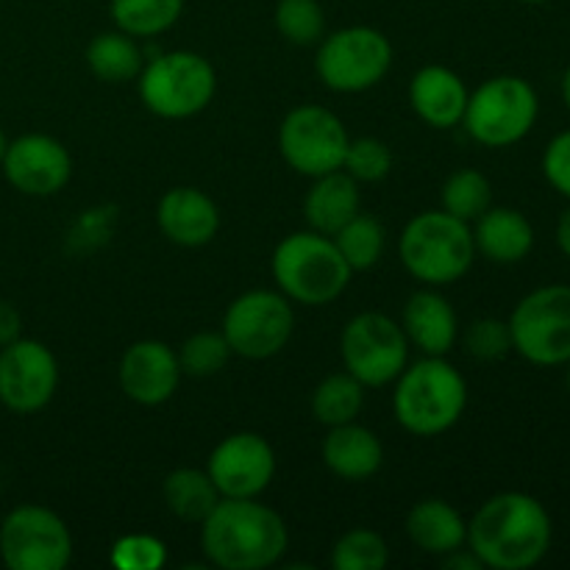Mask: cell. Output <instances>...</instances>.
Instances as JSON below:
<instances>
[{
    "instance_id": "7a4b0ae2",
    "label": "cell",
    "mask_w": 570,
    "mask_h": 570,
    "mask_svg": "<svg viewBox=\"0 0 570 570\" xmlns=\"http://www.w3.org/2000/svg\"><path fill=\"white\" fill-rule=\"evenodd\" d=\"M289 532L276 510L256 499H220L200 523V549L223 570H265L287 554Z\"/></svg>"
},
{
    "instance_id": "603a6c76",
    "label": "cell",
    "mask_w": 570,
    "mask_h": 570,
    "mask_svg": "<svg viewBox=\"0 0 570 570\" xmlns=\"http://www.w3.org/2000/svg\"><path fill=\"white\" fill-rule=\"evenodd\" d=\"M354 215H360V187L345 170L317 176L304 198V217L312 232L334 237Z\"/></svg>"
},
{
    "instance_id": "836d02e7",
    "label": "cell",
    "mask_w": 570,
    "mask_h": 570,
    "mask_svg": "<svg viewBox=\"0 0 570 570\" xmlns=\"http://www.w3.org/2000/svg\"><path fill=\"white\" fill-rule=\"evenodd\" d=\"M343 170L360 181H382L393 170V150L387 142L376 137H360L351 139L348 150H345Z\"/></svg>"
},
{
    "instance_id": "6da1fadb",
    "label": "cell",
    "mask_w": 570,
    "mask_h": 570,
    "mask_svg": "<svg viewBox=\"0 0 570 570\" xmlns=\"http://www.w3.org/2000/svg\"><path fill=\"white\" fill-rule=\"evenodd\" d=\"M551 538V515L534 495L499 493L468 521L465 546L484 568L529 570L546 560Z\"/></svg>"
},
{
    "instance_id": "8992f818",
    "label": "cell",
    "mask_w": 570,
    "mask_h": 570,
    "mask_svg": "<svg viewBox=\"0 0 570 570\" xmlns=\"http://www.w3.org/2000/svg\"><path fill=\"white\" fill-rule=\"evenodd\" d=\"M139 100L165 120H187L215 100L217 72L195 50H167L139 72Z\"/></svg>"
},
{
    "instance_id": "44dd1931",
    "label": "cell",
    "mask_w": 570,
    "mask_h": 570,
    "mask_svg": "<svg viewBox=\"0 0 570 570\" xmlns=\"http://www.w3.org/2000/svg\"><path fill=\"white\" fill-rule=\"evenodd\" d=\"M473 245L476 254L495 265H518L532 254L534 228L523 212L510 206H490L484 215L476 217Z\"/></svg>"
},
{
    "instance_id": "8fae6325",
    "label": "cell",
    "mask_w": 570,
    "mask_h": 570,
    "mask_svg": "<svg viewBox=\"0 0 570 570\" xmlns=\"http://www.w3.org/2000/svg\"><path fill=\"white\" fill-rule=\"evenodd\" d=\"M340 354L345 371L365 387H384L410 365V340L384 312H360L340 334Z\"/></svg>"
},
{
    "instance_id": "ab89813d",
    "label": "cell",
    "mask_w": 570,
    "mask_h": 570,
    "mask_svg": "<svg viewBox=\"0 0 570 570\" xmlns=\"http://www.w3.org/2000/svg\"><path fill=\"white\" fill-rule=\"evenodd\" d=\"M440 560H443V566L451 568V570H479V568H484L482 562H479V557L473 554L471 549H465V546H462V549H456V551H451V554H443Z\"/></svg>"
},
{
    "instance_id": "83f0119b",
    "label": "cell",
    "mask_w": 570,
    "mask_h": 570,
    "mask_svg": "<svg viewBox=\"0 0 570 570\" xmlns=\"http://www.w3.org/2000/svg\"><path fill=\"white\" fill-rule=\"evenodd\" d=\"M109 11L117 31L134 39H148L176 26L184 0H111Z\"/></svg>"
},
{
    "instance_id": "1f68e13d",
    "label": "cell",
    "mask_w": 570,
    "mask_h": 570,
    "mask_svg": "<svg viewBox=\"0 0 570 570\" xmlns=\"http://www.w3.org/2000/svg\"><path fill=\"white\" fill-rule=\"evenodd\" d=\"M390 562V549L384 538L373 529H351L334 543V570H384Z\"/></svg>"
},
{
    "instance_id": "5b68a950",
    "label": "cell",
    "mask_w": 570,
    "mask_h": 570,
    "mask_svg": "<svg viewBox=\"0 0 570 570\" xmlns=\"http://www.w3.org/2000/svg\"><path fill=\"white\" fill-rule=\"evenodd\" d=\"M273 282L278 293L304 306L334 304L351 284V267L332 237L317 232H295L273 250Z\"/></svg>"
},
{
    "instance_id": "e0dca14e",
    "label": "cell",
    "mask_w": 570,
    "mask_h": 570,
    "mask_svg": "<svg viewBox=\"0 0 570 570\" xmlns=\"http://www.w3.org/2000/svg\"><path fill=\"white\" fill-rule=\"evenodd\" d=\"M181 376L178 354L161 340H139L128 345L117 367L120 390L139 406H159L170 401Z\"/></svg>"
},
{
    "instance_id": "f546056e",
    "label": "cell",
    "mask_w": 570,
    "mask_h": 570,
    "mask_svg": "<svg viewBox=\"0 0 570 570\" xmlns=\"http://www.w3.org/2000/svg\"><path fill=\"white\" fill-rule=\"evenodd\" d=\"M443 209L449 215L460 217V220L473 223L479 215L490 209L493 204V187H490L488 176L473 167H462V170L451 173L443 184Z\"/></svg>"
},
{
    "instance_id": "ac0fdd59",
    "label": "cell",
    "mask_w": 570,
    "mask_h": 570,
    "mask_svg": "<svg viewBox=\"0 0 570 570\" xmlns=\"http://www.w3.org/2000/svg\"><path fill=\"white\" fill-rule=\"evenodd\" d=\"M156 223L170 243L181 248H200L220 232V209L204 189L173 187L156 206Z\"/></svg>"
},
{
    "instance_id": "d6986e66",
    "label": "cell",
    "mask_w": 570,
    "mask_h": 570,
    "mask_svg": "<svg viewBox=\"0 0 570 570\" xmlns=\"http://www.w3.org/2000/svg\"><path fill=\"white\" fill-rule=\"evenodd\" d=\"M401 328L410 345L423 351V356H445L460 340V321H456L454 306L434 287L410 295L401 315Z\"/></svg>"
},
{
    "instance_id": "4fadbf2b",
    "label": "cell",
    "mask_w": 570,
    "mask_h": 570,
    "mask_svg": "<svg viewBox=\"0 0 570 570\" xmlns=\"http://www.w3.org/2000/svg\"><path fill=\"white\" fill-rule=\"evenodd\" d=\"M348 142L351 137L343 120L317 104L295 106L278 128V150L284 161L309 178L343 170Z\"/></svg>"
},
{
    "instance_id": "5bb4252c",
    "label": "cell",
    "mask_w": 570,
    "mask_h": 570,
    "mask_svg": "<svg viewBox=\"0 0 570 570\" xmlns=\"http://www.w3.org/2000/svg\"><path fill=\"white\" fill-rule=\"evenodd\" d=\"M59 390V362L39 340L17 337L0 348V404L17 415H33Z\"/></svg>"
},
{
    "instance_id": "7402d4cb",
    "label": "cell",
    "mask_w": 570,
    "mask_h": 570,
    "mask_svg": "<svg viewBox=\"0 0 570 570\" xmlns=\"http://www.w3.org/2000/svg\"><path fill=\"white\" fill-rule=\"evenodd\" d=\"M323 462L345 482H365L382 468L384 445L376 432L351 421L328 429V438L323 440Z\"/></svg>"
},
{
    "instance_id": "9a60e30c",
    "label": "cell",
    "mask_w": 570,
    "mask_h": 570,
    "mask_svg": "<svg viewBox=\"0 0 570 570\" xmlns=\"http://www.w3.org/2000/svg\"><path fill=\"white\" fill-rule=\"evenodd\" d=\"M206 473L220 499H259L276 476V451L256 432L228 434L209 454Z\"/></svg>"
},
{
    "instance_id": "9c48e42d",
    "label": "cell",
    "mask_w": 570,
    "mask_h": 570,
    "mask_svg": "<svg viewBox=\"0 0 570 570\" xmlns=\"http://www.w3.org/2000/svg\"><path fill=\"white\" fill-rule=\"evenodd\" d=\"M512 351L538 367H557L570 360V287L549 284L518 301L510 315Z\"/></svg>"
},
{
    "instance_id": "cb8c5ba5",
    "label": "cell",
    "mask_w": 570,
    "mask_h": 570,
    "mask_svg": "<svg viewBox=\"0 0 570 570\" xmlns=\"http://www.w3.org/2000/svg\"><path fill=\"white\" fill-rule=\"evenodd\" d=\"M406 534L421 551L443 557L468 543V521L449 501L426 499L406 515Z\"/></svg>"
},
{
    "instance_id": "3957f363",
    "label": "cell",
    "mask_w": 570,
    "mask_h": 570,
    "mask_svg": "<svg viewBox=\"0 0 570 570\" xmlns=\"http://www.w3.org/2000/svg\"><path fill=\"white\" fill-rule=\"evenodd\" d=\"M465 406L468 382L445 356H423L395 379V421L415 438H438L454 429Z\"/></svg>"
},
{
    "instance_id": "4316f807",
    "label": "cell",
    "mask_w": 570,
    "mask_h": 570,
    "mask_svg": "<svg viewBox=\"0 0 570 570\" xmlns=\"http://www.w3.org/2000/svg\"><path fill=\"white\" fill-rule=\"evenodd\" d=\"M365 404V384L345 373H332L312 393V415L323 426H343L360 417Z\"/></svg>"
},
{
    "instance_id": "8d00e7d4",
    "label": "cell",
    "mask_w": 570,
    "mask_h": 570,
    "mask_svg": "<svg viewBox=\"0 0 570 570\" xmlns=\"http://www.w3.org/2000/svg\"><path fill=\"white\" fill-rule=\"evenodd\" d=\"M543 176L562 198L570 200V131L557 134L543 154Z\"/></svg>"
},
{
    "instance_id": "4dcf8cb0",
    "label": "cell",
    "mask_w": 570,
    "mask_h": 570,
    "mask_svg": "<svg viewBox=\"0 0 570 570\" xmlns=\"http://www.w3.org/2000/svg\"><path fill=\"white\" fill-rule=\"evenodd\" d=\"M273 20L278 33L298 48H309L326 37V11L317 0H278Z\"/></svg>"
},
{
    "instance_id": "e575fe53",
    "label": "cell",
    "mask_w": 570,
    "mask_h": 570,
    "mask_svg": "<svg viewBox=\"0 0 570 570\" xmlns=\"http://www.w3.org/2000/svg\"><path fill=\"white\" fill-rule=\"evenodd\" d=\"M109 562L117 570H159L167 562V549L154 534H122L111 546Z\"/></svg>"
},
{
    "instance_id": "d590c367",
    "label": "cell",
    "mask_w": 570,
    "mask_h": 570,
    "mask_svg": "<svg viewBox=\"0 0 570 570\" xmlns=\"http://www.w3.org/2000/svg\"><path fill=\"white\" fill-rule=\"evenodd\" d=\"M465 348L473 360L479 362H495L504 360L512 351V334L510 323L499 321V317H479L462 334Z\"/></svg>"
},
{
    "instance_id": "ee69618b",
    "label": "cell",
    "mask_w": 570,
    "mask_h": 570,
    "mask_svg": "<svg viewBox=\"0 0 570 570\" xmlns=\"http://www.w3.org/2000/svg\"><path fill=\"white\" fill-rule=\"evenodd\" d=\"M521 3H529V6H538V3H549V0H521Z\"/></svg>"
},
{
    "instance_id": "ffe728a7",
    "label": "cell",
    "mask_w": 570,
    "mask_h": 570,
    "mask_svg": "<svg viewBox=\"0 0 570 570\" xmlns=\"http://www.w3.org/2000/svg\"><path fill=\"white\" fill-rule=\"evenodd\" d=\"M465 81L443 65H426L412 76L410 104L415 115L432 128L460 126L468 109Z\"/></svg>"
},
{
    "instance_id": "d6a6232c",
    "label": "cell",
    "mask_w": 570,
    "mask_h": 570,
    "mask_svg": "<svg viewBox=\"0 0 570 570\" xmlns=\"http://www.w3.org/2000/svg\"><path fill=\"white\" fill-rule=\"evenodd\" d=\"M178 354V365H181L184 376L209 379L217 376L223 367L232 360V348H228L223 332H198L193 337L184 340Z\"/></svg>"
},
{
    "instance_id": "f35d334b",
    "label": "cell",
    "mask_w": 570,
    "mask_h": 570,
    "mask_svg": "<svg viewBox=\"0 0 570 570\" xmlns=\"http://www.w3.org/2000/svg\"><path fill=\"white\" fill-rule=\"evenodd\" d=\"M22 337V317L11 301L0 298V348Z\"/></svg>"
},
{
    "instance_id": "30bf717a",
    "label": "cell",
    "mask_w": 570,
    "mask_h": 570,
    "mask_svg": "<svg viewBox=\"0 0 570 570\" xmlns=\"http://www.w3.org/2000/svg\"><path fill=\"white\" fill-rule=\"evenodd\" d=\"M223 337L232 354L262 362L282 354L295 332L293 304L278 289H248L228 304Z\"/></svg>"
},
{
    "instance_id": "52a82bcc",
    "label": "cell",
    "mask_w": 570,
    "mask_h": 570,
    "mask_svg": "<svg viewBox=\"0 0 570 570\" xmlns=\"http://www.w3.org/2000/svg\"><path fill=\"white\" fill-rule=\"evenodd\" d=\"M540 117V98L521 76H495L468 98L462 126L484 148H510L529 137Z\"/></svg>"
},
{
    "instance_id": "b9f144b4",
    "label": "cell",
    "mask_w": 570,
    "mask_h": 570,
    "mask_svg": "<svg viewBox=\"0 0 570 570\" xmlns=\"http://www.w3.org/2000/svg\"><path fill=\"white\" fill-rule=\"evenodd\" d=\"M562 100H566V106L570 109V65H568L566 76H562Z\"/></svg>"
},
{
    "instance_id": "d4e9b609",
    "label": "cell",
    "mask_w": 570,
    "mask_h": 570,
    "mask_svg": "<svg viewBox=\"0 0 570 570\" xmlns=\"http://www.w3.org/2000/svg\"><path fill=\"white\" fill-rule=\"evenodd\" d=\"M161 493H165L167 510L187 523H204L220 501L209 473L198 471V468H178V471L167 473Z\"/></svg>"
},
{
    "instance_id": "f6af8a7d",
    "label": "cell",
    "mask_w": 570,
    "mask_h": 570,
    "mask_svg": "<svg viewBox=\"0 0 570 570\" xmlns=\"http://www.w3.org/2000/svg\"><path fill=\"white\" fill-rule=\"evenodd\" d=\"M566 365H568V373H566V382H568V390H570V360L566 362Z\"/></svg>"
},
{
    "instance_id": "60d3db41",
    "label": "cell",
    "mask_w": 570,
    "mask_h": 570,
    "mask_svg": "<svg viewBox=\"0 0 570 570\" xmlns=\"http://www.w3.org/2000/svg\"><path fill=\"white\" fill-rule=\"evenodd\" d=\"M557 245H560L562 254L570 259V206L560 215V223H557Z\"/></svg>"
},
{
    "instance_id": "7bdbcfd3",
    "label": "cell",
    "mask_w": 570,
    "mask_h": 570,
    "mask_svg": "<svg viewBox=\"0 0 570 570\" xmlns=\"http://www.w3.org/2000/svg\"><path fill=\"white\" fill-rule=\"evenodd\" d=\"M6 148H9V139H6L3 128H0V161H3V154H6Z\"/></svg>"
},
{
    "instance_id": "277c9868",
    "label": "cell",
    "mask_w": 570,
    "mask_h": 570,
    "mask_svg": "<svg viewBox=\"0 0 570 570\" xmlns=\"http://www.w3.org/2000/svg\"><path fill=\"white\" fill-rule=\"evenodd\" d=\"M399 256L412 278L426 287H449L460 282L476 259L471 223L445 209L421 212L401 232Z\"/></svg>"
},
{
    "instance_id": "2e32d148",
    "label": "cell",
    "mask_w": 570,
    "mask_h": 570,
    "mask_svg": "<svg viewBox=\"0 0 570 570\" xmlns=\"http://www.w3.org/2000/svg\"><path fill=\"white\" fill-rule=\"evenodd\" d=\"M0 167L6 181L31 198H50L61 193L72 176L70 150L50 134H22L11 139Z\"/></svg>"
},
{
    "instance_id": "484cf974",
    "label": "cell",
    "mask_w": 570,
    "mask_h": 570,
    "mask_svg": "<svg viewBox=\"0 0 570 570\" xmlns=\"http://www.w3.org/2000/svg\"><path fill=\"white\" fill-rule=\"evenodd\" d=\"M87 67L95 78L106 83L131 81L142 72V50L137 39L122 31L98 33L87 45Z\"/></svg>"
},
{
    "instance_id": "74e56055",
    "label": "cell",
    "mask_w": 570,
    "mask_h": 570,
    "mask_svg": "<svg viewBox=\"0 0 570 570\" xmlns=\"http://www.w3.org/2000/svg\"><path fill=\"white\" fill-rule=\"evenodd\" d=\"M115 226V212L111 209H89L81 212L76 228L70 232V239H81L83 250L95 248V245L106 243Z\"/></svg>"
},
{
    "instance_id": "ba28073f",
    "label": "cell",
    "mask_w": 570,
    "mask_h": 570,
    "mask_svg": "<svg viewBox=\"0 0 570 570\" xmlns=\"http://www.w3.org/2000/svg\"><path fill=\"white\" fill-rule=\"evenodd\" d=\"M315 56V72L323 87L340 95H356L376 87L393 67V45L379 28L348 26L323 37Z\"/></svg>"
},
{
    "instance_id": "7c38bea8",
    "label": "cell",
    "mask_w": 570,
    "mask_h": 570,
    "mask_svg": "<svg viewBox=\"0 0 570 570\" xmlns=\"http://www.w3.org/2000/svg\"><path fill=\"white\" fill-rule=\"evenodd\" d=\"M0 560L11 570H65L72 534L65 518L42 504H20L0 523Z\"/></svg>"
},
{
    "instance_id": "f1b7e54d",
    "label": "cell",
    "mask_w": 570,
    "mask_h": 570,
    "mask_svg": "<svg viewBox=\"0 0 570 570\" xmlns=\"http://www.w3.org/2000/svg\"><path fill=\"white\" fill-rule=\"evenodd\" d=\"M332 239L354 273L371 271L373 265H379L384 245H387V234H384L382 223L373 215H362V212L351 217Z\"/></svg>"
}]
</instances>
